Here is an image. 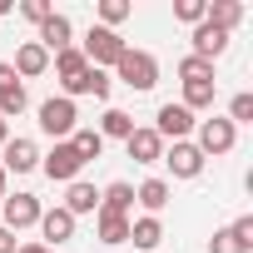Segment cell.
Wrapping results in <instances>:
<instances>
[{
  "label": "cell",
  "mask_w": 253,
  "mask_h": 253,
  "mask_svg": "<svg viewBox=\"0 0 253 253\" xmlns=\"http://www.w3.org/2000/svg\"><path fill=\"white\" fill-rule=\"evenodd\" d=\"M114 75L129 84V89L149 94V89L159 84V60H154L149 50H124V55H119V65H114Z\"/></svg>",
  "instance_id": "3957f363"
},
{
  "label": "cell",
  "mask_w": 253,
  "mask_h": 253,
  "mask_svg": "<svg viewBox=\"0 0 253 253\" xmlns=\"http://www.w3.org/2000/svg\"><path fill=\"white\" fill-rule=\"evenodd\" d=\"M129 15H134V5H129V0H99V25H104V30L124 25Z\"/></svg>",
  "instance_id": "4316f807"
},
{
  "label": "cell",
  "mask_w": 253,
  "mask_h": 253,
  "mask_svg": "<svg viewBox=\"0 0 253 253\" xmlns=\"http://www.w3.org/2000/svg\"><path fill=\"white\" fill-rule=\"evenodd\" d=\"M70 144H75V154L89 164V159H99L104 154V139H99V129H84V124H80V129L70 134Z\"/></svg>",
  "instance_id": "484cf974"
},
{
  "label": "cell",
  "mask_w": 253,
  "mask_h": 253,
  "mask_svg": "<svg viewBox=\"0 0 253 253\" xmlns=\"http://www.w3.org/2000/svg\"><path fill=\"white\" fill-rule=\"evenodd\" d=\"M228 124H233V129H238V124H253V94L248 89H238L233 99H228V114H223Z\"/></svg>",
  "instance_id": "83f0119b"
},
{
  "label": "cell",
  "mask_w": 253,
  "mask_h": 253,
  "mask_svg": "<svg viewBox=\"0 0 253 253\" xmlns=\"http://www.w3.org/2000/svg\"><path fill=\"white\" fill-rule=\"evenodd\" d=\"M209 253H248V248L233 238V228H213V238H209Z\"/></svg>",
  "instance_id": "f546056e"
},
{
  "label": "cell",
  "mask_w": 253,
  "mask_h": 253,
  "mask_svg": "<svg viewBox=\"0 0 253 253\" xmlns=\"http://www.w3.org/2000/svg\"><path fill=\"white\" fill-rule=\"evenodd\" d=\"M124 149H129L134 164H159V159H164V139L149 129V124H134V134L124 139Z\"/></svg>",
  "instance_id": "8fae6325"
},
{
  "label": "cell",
  "mask_w": 253,
  "mask_h": 253,
  "mask_svg": "<svg viewBox=\"0 0 253 253\" xmlns=\"http://www.w3.org/2000/svg\"><path fill=\"white\" fill-rule=\"evenodd\" d=\"M228 228H233V238H238V243H243V248L253 253V213H238V218H233Z\"/></svg>",
  "instance_id": "d6a6232c"
},
{
  "label": "cell",
  "mask_w": 253,
  "mask_h": 253,
  "mask_svg": "<svg viewBox=\"0 0 253 253\" xmlns=\"http://www.w3.org/2000/svg\"><path fill=\"white\" fill-rule=\"evenodd\" d=\"M213 94H218V89H213V80H189L179 104H184L189 114H199V109H209V104H213Z\"/></svg>",
  "instance_id": "d4e9b609"
},
{
  "label": "cell",
  "mask_w": 253,
  "mask_h": 253,
  "mask_svg": "<svg viewBox=\"0 0 253 253\" xmlns=\"http://www.w3.org/2000/svg\"><path fill=\"white\" fill-rule=\"evenodd\" d=\"M204 10H209V0H179V5H174V20L199 25V20H204Z\"/></svg>",
  "instance_id": "4dcf8cb0"
},
{
  "label": "cell",
  "mask_w": 253,
  "mask_h": 253,
  "mask_svg": "<svg viewBox=\"0 0 253 253\" xmlns=\"http://www.w3.org/2000/svg\"><path fill=\"white\" fill-rule=\"evenodd\" d=\"M134 204L144 209V213H164V204H169V179H144L139 189H134Z\"/></svg>",
  "instance_id": "7402d4cb"
},
{
  "label": "cell",
  "mask_w": 253,
  "mask_h": 253,
  "mask_svg": "<svg viewBox=\"0 0 253 253\" xmlns=\"http://www.w3.org/2000/svg\"><path fill=\"white\" fill-rule=\"evenodd\" d=\"M5 139H10V124H5V119H0V149H5Z\"/></svg>",
  "instance_id": "8d00e7d4"
},
{
  "label": "cell",
  "mask_w": 253,
  "mask_h": 253,
  "mask_svg": "<svg viewBox=\"0 0 253 253\" xmlns=\"http://www.w3.org/2000/svg\"><path fill=\"white\" fill-rule=\"evenodd\" d=\"M50 65H55V80L60 84H75L84 70H89V60L80 55V45H70V50H60V55H50Z\"/></svg>",
  "instance_id": "ffe728a7"
},
{
  "label": "cell",
  "mask_w": 253,
  "mask_h": 253,
  "mask_svg": "<svg viewBox=\"0 0 253 253\" xmlns=\"http://www.w3.org/2000/svg\"><path fill=\"white\" fill-rule=\"evenodd\" d=\"M124 50H129L124 35H119V30H104V25H89V35H84V45H80V55H84L94 70H114Z\"/></svg>",
  "instance_id": "6da1fadb"
},
{
  "label": "cell",
  "mask_w": 253,
  "mask_h": 253,
  "mask_svg": "<svg viewBox=\"0 0 253 253\" xmlns=\"http://www.w3.org/2000/svg\"><path fill=\"white\" fill-rule=\"evenodd\" d=\"M35 114H40V129H45L55 144H60V139H70V134L80 129V109H75V99H65V94H50Z\"/></svg>",
  "instance_id": "7a4b0ae2"
},
{
  "label": "cell",
  "mask_w": 253,
  "mask_h": 253,
  "mask_svg": "<svg viewBox=\"0 0 253 253\" xmlns=\"http://www.w3.org/2000/svg\"><path fill=\"white\" fill-rule=\"evenodd\" d=\"M204 20H209L213 30L233 35V25L243 20V5H238V0H209V10H204Z\"/></svg>",
  "instance_id": "603a6c76"
},
{
  "label": "cell",
  "mask_w": 253,
  "mask_h": 253,
  "mask_svg": "<svg viewBox=\"0 0 253 253\" xmlns=\"http://www.w3.org/2000/svg\"><path fill=\"white\" fill-rule=\"evenodd\" d=\"M25 104H30V94H25L20 75L10 70V60H0V119H15V114H25Z\"/></svg>",
  "instance_id": "30bf717a"
},
{
  "label": "cell",
  "mask_w": 253,
  "mask_h": 253,
  "mask_svg": "<svg viewBox=\"0 0 253 253\" xmlns=\"http://www.w3.org/2000/svg\"><path fill=\"white\" fill-rule=\"evenodd\" d=\"M15 248H20V243H15V233H10V228H0V253H15Z\"/></svg>",
  "instance_id": "836d02e7"
},
{
  "label": "cell",
  "mask_w": 253,
  "mask_h": 253,
  "mask_svg": "<svg viewBox=\"0 0 253 253\" xmlns=\"http://www.w3.org/2000/svg\"><path fill=\"white\" fill-rule=\"evenodd\" d=\"M20 15H25L30 25H45V20L55 15V5H50V0H25V5H20Z\"/></svg>",
  "instance_id": "1f68e13d"
},
{
  "label": "cell",
  "mask_w": 253,
  "mask_h": 253,
  "mask_svg": "<svg viewBox=\"0 0 253 253\" xmlns=\"http://www.w3.org/2000/svg\"><path fill=\"white\" fill-rule=\"evenodd\" d=\"M40 213H45V204L35 199V194H5L0 199V228H10V233H20V228H35L40 223Z\"/></svg>",
  "instance_id": "5b68a950"
},
{
  "label": "cell",
  "mask_w": 253,
  "mask_h": 253,
  "mask_svg": "<svg viewBox=\"0 0 253 253\" xmlns=\"http://www.w3.org/2000/svg\"><path fill=\"white\" fill-rule=\"evenodd\" d=\"M194 124H199V119H194L184 104H174V99H169V104H159V114H154L149 129H154L164 144H179V139H189V134H194Z\"/></svg>",
  "instance_id": "52a82bcc"
},
{
  "label": "cell",
  "mask_w": 253,
  "mask_h": 253,
  "mask_svg": "<svg viewBox=\"0 0 253 253\" xmlns=\"http://www.w3.org/2000/svg\"><path fill=\"white\" fill-rule=\"evenodd\" d=\"M189 40H194V50H189V55H199V60H218V55L228 50V35H223V30H213L209 20H199Z\"/></svg>",
  "instance_id": "9a60e30c"
},
{
  "label": "cell",
  "mask_w": 253,
  "mask_h": 253,
  "mask_svg": "<svg viewBox=\"0 0 253 253\" xmlns=\"http://www.w3.org/2000/svg\"><path fill=\"white\" fill-rule=\"evenodd\" d=\"M194 144H199V154L204 159H218V154H233V144H238V129L223 119V114H213V119H199L194 124Z\"/></svg>",
  "instance_id": "277c9868"
},
{
  "label": "cell",
  "mask_w": 253,
  "mask_h": 253,
  "mask_svg": "<svg viewBox=\"0 0 253 253\" xmlns=\"http://www.w3.org/2000/svg\"><path fill=\"white\" fill-rule=\"evenodd\" d=\"M15 253H60V248H45V243H20Z\"/></svg>",
  "instance_id": "e575fe53"
},
{
  "label": "cell",
  "mask_w": 253,
  "mask_h": 253,
  "mask_svg": "<svg viewBox=\"0 0 253 253\" xmlns=\"http://www.w3.org/2000/svg\"><path fill=\"white\" fill-rule=\"evenodd\" d=\"M164 164H169V174H174V179H199L209 159L199 154V144H194V139H179V144H164Z\"/></svg>",
  "instance_id": "ba28073f"
},
{
  "label": "cell",
  "mask_w": 253,
  "mask_h": 253,
  "mask_svg": "<svg viewBox=\"0 0 253 253\" xmlns=\"http://www.w3.org/2000/svg\"><path fill=\"white\" fill-rule=\"evenodd\" d=\"M179 80H213V60H199V55H184L179 60Z\"/></svg>",
  "instance_id": "f1b7e54d"
},
{
  "label": "cell",
  "mask_w": 253,
  "mask_h": 253,
  "mask_svg": "<svg viewBox=\"0 0 253 253\" xmlns=\"http://www.w3.org/2000/svg\"><path fill=\"white\" fill-rule=\"evenodd\" d=\"M129 209H134V184L114 179V184L99 189V213H124V218H129Z\"/></svg>",
  "instance_id": "e0dca14e"
},
{
  "label": "cell",
  "mask_w": 253,
  "mask_h": 253,
  "mask_svg": "<svg viewBox=\"0 0 253 253\" xmlns=\"http://www.w3.org/2000/svg\"><path fill=\"white\" fill-rule=\"evenodd\" d=\"M40 169H45V179H50V184H75V179H80V169H84V159L75 154V144H70V139H60L50 154H40Z\"/></svg>",
  "instance_id": "8992f818"
},
{
  "label": "cell",
  "mask_w": 253,
  "mask_h": 253,
  "mask_svg": "<svg viewBox=\"0 0 253 253\" xmlns=\"http://www.w3.org/2000/svg\"><path fill=\"white\" fill-rule=\"evenodd\" d=\"M109 89H114V80H109V70H84L75 84H65V99H80V94H94V99H109Z\"/></svg>",
  "instance_id": "2e32d148"
},
{
  "label": "cell",
  "mask_w": 253,
  "mask_h": 253,
  "mask_svg": "<svg viewBox=\"0 0 253 253\" xmlns=\"http://www.w3.org/2000/svg\"><path fill=\"white\" fill-rule=\"evenodd\" d=\"M60 209H70L75 218H80V213H99V189H94V184H84V179H75Z\"/></svg>",
  "instance_id": "44dd1931"
},
{
  "label": "cell",
  "mask_w": 253,
  "mask_h": 253,
  "mask_svg": "<svg viewBox=\"0 0 253 253\" xmlns=\"http://www.w3.org/2000/svg\"><path fill=\"white\" fill-rule=\"evenodd\" d=\"M35 40L45 45V55H60V50H70V45H75V25H70V15H60V10H55V15L40 25V35H35Z\"/></svg>",
  "instance_id": "4fadbf2b"
},
{
  "label": "cell",
  "mask_w": 253,
  "mask_h": 253,
  "mask_svg": "<svg viewBox=\"0 0 253 253\" xmlns=\"http://www.w3.org/2000/svg\"><path fill=\"white\" fill-rule=\"evenodd\" d=\"M40 233H45V248H60V243H70L75 238V213L70 209H45L40 213Z\"/></svg>",
  "instance_id": "7c38bea8"
},
{
  "label": "cell",
  "mask_w": 253,
  "mask_h": 253,
  "mask_svg": "<svg viewBox=\"0 0 253 253\" xmlns=\"http://www.w3.org/2000/svg\"><path fill=\"white\" fill-rule=\"evenodd\" d=\"M5 184H10V174H5V164H0V199H5V194H10Z\"/></svg>",
  "instance_id": "d590c367"
},
{
  "label": "cell",
  "mask_w": 253,
  "mask_h": 253,
  "mask_svg": "<svg viewBox=\"0 0 253 253\" xmlns=\"http://www.w3.org/2000/svg\"><path fill=\"white\" fill-rule=\"evenodd\" d=\"M94 233L104 248H119V243H129V218L124 213H94Z\"/></svg>",
  "instance_id": "d6986e66"
},
{
  "label": "cell",
  "mask_w": 253,
  "mask_h": 253,
  "mask_svg": "<svg viewBox=\"0 0 253 253\" xmlns=\"http://www.w3.org/2000/svg\"><path fill=\"white\" fill-rule=\"evenodd\" d=\"M134 134V114H124V109H104V119H99V139H129Z\"/></svg>",
  "instance_id": "cb8c5ba5"
},
{
  "label": "cell",
  "mask_w": 253,
  "mask_h": 253,
  "mask_svg": "<svg viewBox=\"0 0 253 253\" xmlns=\"http://www.w3.org/2000/svg\"><path fill=\"white\" fill-rule=\"evenodd\" d=\"M129 243H134V248H144V253H154V248L164 243V223H159L154 213H144V218H129Z\"/></svg>",
  "instance_id": "ac0fdd59"
},
{
  "label": "cell",
  "mask_w": 253,
  "mask_h": 253,
  "mask_svg": "<svg viewBox=\"0 0 253 253\" xmlns=\"http://www.w3.org/2000/svg\"><path fill=\"white\" fill-rule=\"evenodd\" d=\"M5 15H10V0H0V20H5Z\"/></svg>",
  "instance_id": "74e56055"
},
{
  "label": "cell",
  "mask_w": 253,
  "mask_h": 253,
  "mask_svg": "<svg viewBox=\"0 0 253 253\" xmlns=\"http://www.w3.org/2000/svg\"><path fill=\"white\" fill-rule=\"evenodd\" d=\"M0 164H5V174H30V169H40V144L25 139V134H10Z\"/></svg>",
  "instance_id": "9c48e42d"
},
{
  "label": "cell",
  "mask_w": 253,
  "mask_h": 253,
  "mask_svg": "<svg viewBox=\"0 0 253 253\" xmlns=\"http://www.w3.org/2000/svg\"><path fill=\"white\" fill-rule=\"evenodd\" d=\"M10 70L20 75V84H25V80H40V75L50 70V55H45V45H40V40H25V45L15 50V65H10Z\"/></svg>",
  "instance_id": "5bb4252c"
}]
</instances>
